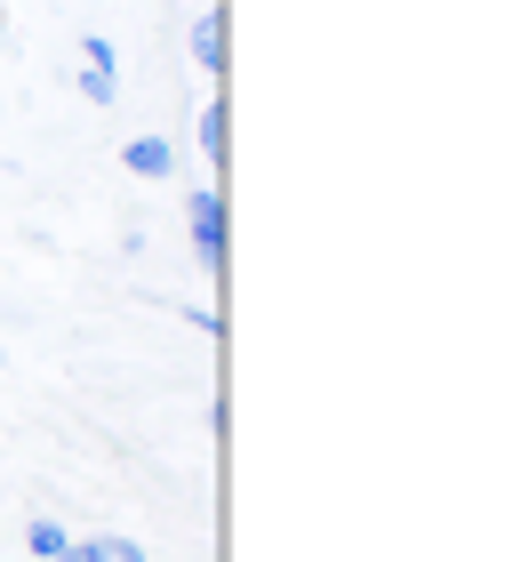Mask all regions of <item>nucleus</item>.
<instances>
[{
  "label": "nucleus",
  "mask_w": 521,
  "mask_h": 562,
  "mask_svg": "<svg viewBox=\"0 0 521 562\" xmlns=\"http://www.w3.org/2000/svg\"><path fill=\"white\" fill-rule=\"evenodd\" d=\"M185 225H193V258H201V273H225V193H217V186L193 193Z\"/></svg>",
  "instance_id": "obj_1"
},
{
  "label": "nucleus",
  "mask_w": 521,
  "mask_h": 562,
  "mask_svg": "<svg viewBox=\"0 0 521 562\" xmlns=\"http://www.w3.org/2000/svg\"><path fill=\"white\" fill-rule=\"evenodd\" d=\"M72 89H81L89 105H113V97H121V57L104 48V33L81 41V81H72Z\"/></svg>",
  "instance_id": "obj_2"
},
{
  "label": "nucleus",
  "mask_w": 521,
  "mask_h": 562,
  "mask_svg": "<svg viewBox=\"0 0 521 562\" xmlns=\"http://www.w3.org/2000/svg\"><path fill=\"white\" fill-rule=\"evenodd\" d=\"M121 161H128V177H169V169H177V145H169V137H128Z\"/></svg>",
  "instance_id": "obj_3"
},
{
  "label": "nucleus",
  "mask_w": 521,
  "mask_h": 562,
  "mask_svg": "<svg viewBox=\"0 0 521 562\" xmlns=\"http://www.w3.org/2000/svg\"><path fill=\"white\" fill-rule=\"evenodd\" d=\"M65 562H152L137 539H72V554Z\"/></svg>",
  "instance_id": "obj_4"
},
{
  "label": "nucleus",
  "mask_w": 521,
  "mask_h": 562,
  "mask_svg": "<svg viewBox=\"0 0 521 562\" xmlns=\"http://www.w3.org/2000/svg\"><path fill=\"white\" fill-rule=\"evenodd\" d=\"M193 57H201V72H225V16L217 9L193 24Z\"/></svg>",
  "instance_id": "obj_5"
},
{
  "label": "nucleus",
  "mask_w": 521,
  "mask_h": 562,
  "mask_svg": "<svg viewBox=\"0 0 521 562\" xmlns=\"http://www.w3.org/2000/svg\"><path fill=\"white\" fill-rule=\"evenodd\" d=\"M24 547H33L41 562H65V554H72V530H65V522H48V515H33V530H24Z\"/></svg>",
  "instance_id": "obj_6"
},
{
  "label": "nucleus",
  "mask_w": 521,
  "mask_h": 562,
  "mask_svg": "<svg viewBox=\"0 0 521 562\" xmlns=\"http://www.w3.org/2000/svg\"><path fill=\"white\" fill-rule=\"evenodd\" d=\"M201 153L225 161V105H201Z\"/></svg>",
  "instance_id": "obj_7"
}]
</instances>
